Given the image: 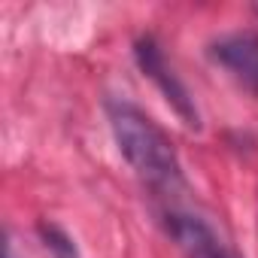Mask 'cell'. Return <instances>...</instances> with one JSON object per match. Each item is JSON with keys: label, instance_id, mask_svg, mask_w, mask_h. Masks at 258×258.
Returning a JSON list of instances; mask_svg holds the SVG:
<instances>
[{"label": "cell", "instance_id": "1", "mask_svg": "<svg viewBox=\"0 0 258 258\" xmlns=\"http://www.w3.org/2000/svg\"><path fill=\"white\" fill-rule=\"evenodd\" d=\"M109 127L121 158L131 164V170L155 191V195H179L185 191V176L179 155L170 143V137L134 103L127 100H109L106 103Z\"/></svg>", "mask_w": 258, "mask_h": 258}, {"label": "cell", "instance_id": "2", "mask_svg": "<svg viewBox=\"0 0 258 258\" xmlns=\"http://www.w3.org/2000/svg\"><path fill=\"white\" fill-rule=\"evenodd\" d=\"M134 58L143 70L146 79L155 82V88L161 91V97L173 106V112L182 118L185 127H191V131H201V112L195 106V97L188 94V88L182 85V79L173 73V67L167 64L161 46L152 40V37H140L137 46H134Z\"/></svg>", "mask_w": 258, "mask_h": 258}, {"label": "cell", "instance_id": "3", "mask_svg": "<svg viewBox=\"0 0 258 258\" xmlns=\"http://www.w3.org/2000/svg\"><path fill=\"white\" fill-rule=\"evenodd\" d=\"M164 225L185 258H240L231 249V243L222 234H216V228L207 219H201L195 213L170 210L164 216Z\"/></svg>", "mask_w": 258, "mask_h": 258}, {"label": "cell", "instance_id": "4", "mask_svg": "<svg viewBox=\"0 0 258 258\" xmlns=\"http://www.w3.org/2000/svg\"><path fill=\"white\" fill-rule=\"evenodd\" d=\"M210 58L219 67H225L243 88L258 94V34L252 31L225 34L210 46Z\"/></svg>", "mask_w": 258, "mask_h": 258}, {"label": "cell", "instance_id": "5", "mask_svg": "<svg viewBox=\"0 0 258 258\" xmlns=\"http://www.w3.org/2000/svg\"><path fill=\"white\" fill-rule=\"evenodd\" d=\"M40 237H43L46 249H49L55 258H79V249H76L73 237H70L64 228H58V225H52V222H43V225H40Z\"/></svg>", "mask_w": 258, "mask_h": 258}, {"label": "cell", "instance_id": "6", "mask_svg": "<svg viewBox=\"0 0 258 258\" xmlns=\"http://www.w3.org/2000/svg\"><path fill=\"white\" fill-rule=\"evenodd\" d=\"M7 258H10V255H7Z\"/></svg>", "mask_w": 258, "mask_h": 258}]
</instances>
